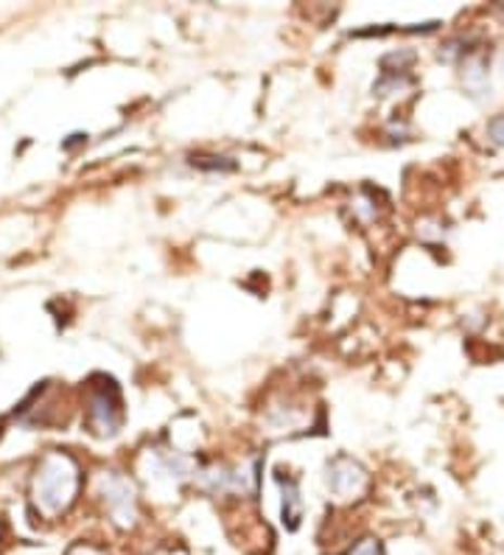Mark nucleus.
I'll use <instances>...</instances> for the list:
<instances>
[{
	"label": "nucleus",
	"instance_id": "nucleus-5",
	"mask_svg": "<svg viewBox=\"0 0 504 555\" xmlns=\"http://www.w3.org/2000/svg\"><path fill=\"white\" fill-rule=\"evenodd\" d=\"M277 486L283 491V525L295 530L302 519V500H300V486L292 477H277Z\"/></svg>",
	"mask_w": 504,
	"mask_h": 555
},
{
	"label": "nucleus",
	"instance_id": "nucleus-1",
	"mask_svg": "<svg viewBox=\"0 0 504 555\" xmlns=\"http://www.w3.org/2000/svg\"><path fill=\"white\" fill-rule=\"evenodd\" d=\"M79 491V468L67 454H48L46 461L37 468L34 477V505L42 516L54 519V516L65 514L70 508V502L76 500Z\"/></svg>",
	"mask_w": 504,
	"mask_h": 555
},
{
	"label": "nucleus",
	"instance_id": "nucleus-4",
	"mask_svg": "<svg viewBox=\"0 0 504 555\" xmlns=\"http://www.w3.org/2000/svg\"><path fill=\"white\" fill-rule=\"evenodd\" d=\"M109 387L93 393L90 399V410H88V418H90V427L95 429L99 435H115L118 433V424H121V401H118V393L107 396Z\"/></svg>",
	"mask_w": 504,
	"mask_h": 555
},
{
	"label": "nucleus",
	"instance_id": "nucleus-8",
	"mask_svg": "<svg viewBox=\"0 0 504 555\" xmlns=\"http://www.w3.org/2000/svg\"><path fill=\"white\" fill-rule=\"evenodd\" d=\"M67 555H107V553H101V550L90 547V544H76V547L70 550Z\"/></svg>",
	"mask_w": 504,
	"mask_h": 555
},
{
	"label": "nucleus",
	"instance_id": "nucleus-2",
	"mask_svg": "<svg viewBox=\"0 0 504 555\" xmlns=\"http://www.w3.org/2000/svg\"><path fill=\"white\" fill-rule=\"evenodd\" d=\"M325 482H328V491L336 500H359L364 488H367V475H364V468L357 461L336 457L328 466Z\"/></svg>",
	"mask_w": 504,
	"mask_h": 555
},
{
	"label": "nucleus",
	"instance_id": "nucleus-6",
	"mask_svg": "<svg viewBox=\"0 0 504 555\" xmlns=\"http://www.w3.org/2000/svg\"><path fill=\"white\" fill-rule=\"evenodd\" d=\"M348 555H384V547L376 539H362V542L350 547Z\"/></svg>",
	"mask_w": 504,
	"mask_h": 555
},
{
	"label": "nucleus",
	"instance_id": "nucleus-7",
	"mask_svg": "<svg viewBox=\"0 0 504 555\" xmlns=\"http://www.w3.org/2000/svg\"><path fill=\"white\" fill-rule=\"evenodd\" d=\"M488 135L496 146H504V116H496L491 124H488Z\"/></svg>",
	"mask_w": 504,
	"mask_h": 555
},
{
	"label": "nucleus",
	"instance_id": "nucleus-3",
	"mask_svg": "<svg viewBox=\"0 0 504 555\" xmlns=\"http://www.w3.org/2000/svg\"><path fill=\"white\" fill-rule=\"evenodd\" d=\"M104 500H107V508L113 514V519L121 525V528H129L134 525V516H138V505H134V491L129 486V480L113 475L109 480H104Z\"/></svg>",
	"mask_w": 504,
	"mask_h": 555
}]
</instances>
